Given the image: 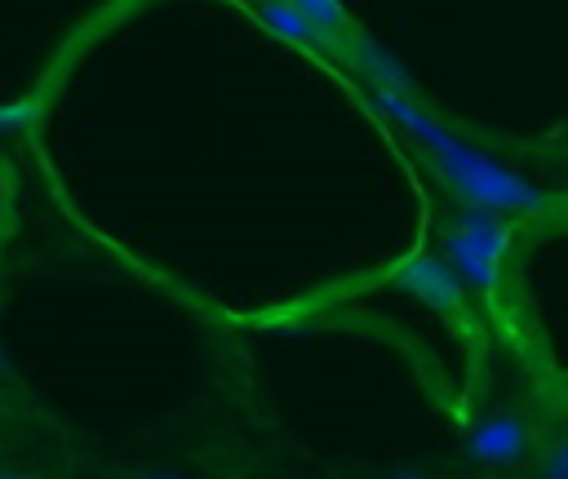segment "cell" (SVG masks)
I'll list each match as a JSON object with an SVG mask.
<instances>
[]
</instances>
